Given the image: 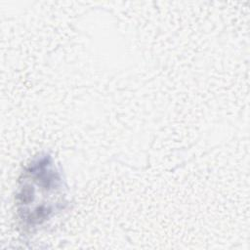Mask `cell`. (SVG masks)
I'll list each match as a JSON object with an SVG mask.
<instances>
[{"label": "cell", "instance_id": "6da1fadb", "mask_svg": "<svg viewBox=\"0 0 250 250\" xmlns=\"http://www.w3.org/2000/svg\"><path fill=\"white\" fill-rule=\"evenodd\" d=\"M66 186L53 156L40 153L19 179L16 210L20 226L32 232L65 209Z\"/></svg>", "mask_w": 250, "mask_h": 250}]
</instances>
